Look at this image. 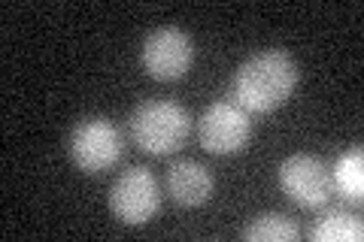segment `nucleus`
<instances>
[{
  "label": "nucleus",
  "instance_id": "423d86ee",
  "mask_svg": "<svg viewBox=\"0 0 364 242\" xmlns=\"http://www.w3.org/2000/svg\"><path fill=\"white\" fill-rule=\"evenodd\" d=\"M195 43L182 28H158L143 43V67L158 82H173L191 70Z\"/></svg>",
  "mask_w": 364,
  "mask_h": 242
},
{
  "label": "nucleus",
  "instance_id": "39448f33",
  "mask_svg": "<svg viewBox=\"0 0 364 242\" xmlns=\"http://www.w3.org/2000/svg\"><path fill=\"white\" fill-rule=\"evenodd\" d=\"M70 158L79 170L104 172L122 158V133L109 119L91 115L82 119L70 133Z\"/></svg>",
  "mask_w": 364,
  "mask_h": 242
},
{
  "label": "nucleus",
  "instance_id": "9b49d317",
  "mask_svg": "<svg viewBox=\"0 0 364 242\" xmlns=\"http://www.w3.org/2000/svg\"><path fill=\"white\" fill-rule=\"evenodd\" d=\"M249 242H294L301 239V227L294 218L282 215V212H264L252 218V224L243 233Z\"/></svg>",
  "mask_w": 364,
  "mask_h": 242
},
{
  "label": "nucleus",
  "instance_id": "1a4fd4ad",
  "mask_svg": "<svg viewBox=\"0 0 364 242\" xmlns=\"http://www.w3.org/2000/svg\"><path fill=\"white\" fill-rule=\"evenodd\" d=\"M331 191H337L343 200L361 203L364 197V155L361 148H349L337 158L331 170Z\"/></svg>",
  "mask_w": 364,
  "mask_h": 242
},
{
  "label": "nucleus",
  "instance_id": "7ed1b4c3",
  "mask_svg": "<svg viewBox=\"0 0 364 242\" xmlns=\"http://www.w3.org/2000/svg\"><path fill=\"white\" fill-rule=\"evenodd\" d=\"M158 206H161V191H158V179L149 167H131L112 182L109 209L122 224H146L149 218H155Z\"/></svg>",
  "mask_w": 364,
  "mask_h": 242
},
{
  "label": "nucleus",
  "instance_id": "f257e3e1",
  "mask_svg": "<svg viewBox=\"0 0 364 242\" xmlns=\"http://www.w3.org/2000/svg\"><path fill=\"white\" fill-rule=\"evenodd\" d=\"M298 85V64L289 52L267 49L243 61L234 73V103L246 112H273Z\"/></svg>",
  "mask_w": 364,
  "mask_h": 242
},
{
  "label": "nucleus",
  "instance_id": "f03ea898",
  "mask_svg": "<svg viewBox=\"0 0 364 242\" xmlns=\"http://www.w3.org/2000/svg\"><path fill=\"white\" fill-rule=\"evenodd\" d=\"M191 115L173 100H143L131 112V136L149 155H170L186 143Z\"/></svg>",
  "mask_w": 364,
  "mask_h": 242
},
{
  "label": "nucleus",
  "instance_id": "0eeeda50",
  "mask_svg": "<svg viewBox=\"0 0 364 242\" xmlns=\"http://www.w3.org/2000/svg\"><path fill=\"white\" fill-rule=\"evenodd\" d=\"M279 188L291 203L318 209L331 197V172L313 155H289L279 164Z\"/></svg>",
  "mask_w": 364,
  "mask_h": 242
},
{
  "label": "nucleus",
  "instance_id": "9d476101",
  "mask_svg": "<svg viewBox=\"0 0 364 242\" xmlns=\"http://www.w3.org/2000/svg\"><path fill=\"white\" fill-rule=\"evenodd\" d=\"M310 236L316 242H358L364 236V224H361V218H355V215L331 209L313 224Z\"/></svg>",
  "mask_w": 364,
  "mask_h": 242
},
{
  "label": "nucleus",
  "instance_id": "20e7f679",
  "mask_svg": "<svg viewBox=\"0 0 364 242\" xmlns=\"http://www.w3.org/2000/svg\"><path fill=\"white\" fill-rule=\"evenodd\" d=\"M198 136H200V145L213 155H237L243 152L249 136H252V119L237 103L215 100L200 115Z\"/></svg>",
  "mask_w": 364,
  "mask_h": 242
},
{
  "label": "nucleus",
  "instance_id": "6e6552de",
  "mask_svg": "<svg viewBox=\"0 0 364 242\" xmlns=\"http://www.w3.org/2000/svg\"><path fill=\"white\" fill-rule=\"evenodd\" d=\"M167 194L179 206H203L213 197V172L198 160H176L167 170Z\"/></svg>",
  "mask_w": 364,
  "mask_h": 242
}]
</instances>
